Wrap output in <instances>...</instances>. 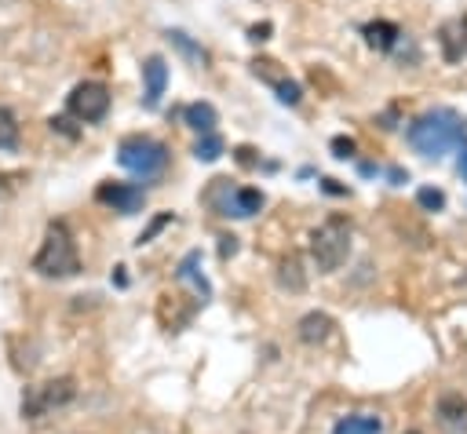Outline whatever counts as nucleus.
Returning a JSON list of instances; mask_svg holds the SVG:
<instances>
[{
    "instance_id": "nucleus-3",
    "label": "nucleus",
    "mask_w": 467,
    "mask_h": 434,
    "mask_svg": "<svg viewBox=\"0 0 467 434\" xmlns=\"http://www.w3.org/2000/svg\"><path fill=\"white\" fill-rule=\"evenodd\" d=\"M354 244V226L347 215H328L321 226L310 230V259L317 266V274H336Z\"/></svg>"
},
{
    "instance_id": "nucleus-27",
    "label": "nucleus",
    "mask_w": 467,
    "mask_h": 434,
    "mask_svg": "<svg viewBox=\"0 0 467 434\" xmlns=\"http://www.w3.org/2000/svg\"><path fill=\"white\" fill-rule=\"evenodd\" d=\"M270 29H274L270 22H255V26H248V40H252V44H263V40L270 36Z\"/></svg>"
},
{
    "instance_id": "nucleus-26",
    "label": "nucleus",
    "mask_w": 467,
    "mask_h": 434,
    "mask_svg": "<svg viewBox=\"0 0 467 434\" xmlns=\"http://www.w3.org/2000/svg\"><path fill=\"white\" fill-rule=\"evenodd\" d=\"M47 128H51V131H58V135H66V139H77V135H80V131L73 128V117H51V120H47Z\"/></svg>"
},
{
    "instance_id": "nucleus-29",
    "label": "nucleus",
    "mask_w": 467,
    "mask_h": 434,
    "mask_svg": "<svg viewBox=\"0 0 467 434\" xmlns=\"http://www.w3.org/2000/svg\"><path fill=\"white\" fill-rule=\"evenodd\" d=\"M219 255H223V259L237 255V237H234V233H223V237H219Z\"/></svg>"
},
{
    "instance_id": "nucleus-21",
    "label": "nucleus",
    "mask_w": 467,
    "mask_h": 434,
    "mask_svg": "<svg viewBox=\"0 0 467 434\" xmlns=\"http://www.w3.org/2000/svg\"><path fill=\"white\" fill-rule=\"evenodd\" d=\"M274 95H277L281 106H299L303 102V84L296 77H285V80L274 84Z\"/></svg>"
},
{
    "instance_id": "nucleus-1",
    "label": "nucleus",
    "mask_w": 467,
    "mask_h": 434,
    "mask_svg": "<svg viewBox=\"0 0 467 434\" xmlns=\"http://www.w3.org/2000/svg\"><path fill=\"white\" fill-rule=\"evenodd\" d=\"M405 142L412 146V153L420 157H445L449 150H460L467 146V120L449 109V106H434V109H423L420 117L409 120L405 128Z\"/></svg>"
},
{
    "instance_id": "nucleus-25",
    "label": "nucleus",
    "mask_w": 467,
    "mask_h": 434,
    "mask_svg": "<svg viewBox=\"0 0 467 434\" xmlns=\"http://www.w3.org/2000/svg\"><path fill=\"white\" fill-rule=\"evenodd\" d=\"M168 222H175V215H171V212H161V215H157V219H153V222H150V226H146L139 237H135V244H139V248H142V244H150V241H153V237H157V233H161Z\"/></svg>"
},
{
    "instance_id": "nucleus-10",
    "label": "nucleus",
    "mask_w": 467,
    "mask_h": 434,
    "mask_svg": "<svg viewBox=\"0 0 467 434\" xmlns=\"http://www.w3.org/2000/svg\"><path fill=\"white\" fill-rule=\"evenodd\" d=\"M164 88H168V62H164V55H146L142 58V106L157 109Z\"/></svg>"
},
{
    "instance_id": "nucleus-12",
    "label": "nucleus",
    "mask_w": 467,
    "mask_h": 434,
    "mask_svg": "<svg viewBox=\"0 0 467 434\" xmlns=\"http://www.w3.org/2000/svg\"><path fill=\"white\" fill-rule=\"evenodd\" d=\"M438 423L452 434H467V398L456 390H445L438 398Z\"/></svg>"
},
{
    "instance_id": "nucleus-23",
    "label": "nucleus",
    "mask_w": 467,
    "mask_h": 434,
    "mask_svg": "<svg viewBox=\"0 0 467 434\" xmlns=\"http://www.w3.org/2000/svg\"><path fill=\"white\" fill-rule=\"evenodd\" d=\"M416 204H420L423 212H441V208H445V193H441L438 186H420V190H416Z\"/></svg>"
},
{
    "instance_id": "nucleus-22",
    "label": "nucleus",
    "mask_w": 467,
    "mask_h": 434,
    "mask_svg": "<svg viewBox=\"0 0 467 434\" xmlns=\"http://www.w3.org/2000/svg\"><path fill=\"white\" fill-rule=\"evenodd\" d=\"M252 73H255L259 80H266L270 88L288 77V69H281V62H274V58H255V62H252Z\"/></svg>"
},
{
    "instance_id": "nucleus-7",
    "label": "nucleus",
    "mask_w": 467,
    "mask_h": 434,
    "mask_svg": "<svg viewBox=\"0 0 467 434\" xmlns=\"http://www.w3.org/2000/svg\"><path fill=\"white\" fill-rule=\"evenodd\" d=\"M109 84L102 80H80L69 95H66V117L80 120V124H102L106 113H109Z\"/></svg>"
},
{
    "instance_id": "nucleus-11",
    "label": "nucleus",
    "mask_w": 467,
    "mask_h": 434,
    "mask_svg": "<svg viewBox=\"0 0 467 434\" xmlns=\"http://www.w3.org/2000/svg\"><path fill=\"white\" fill-rule=\"evenodd\" d=\"M361 36H365V44H368L372 51H379V55H394V47L401 44L405 29H401L398 22H390V18H372V22L361 26Z\"/></svg>"
},
{
    "instance_id": "nucleus-30",
    "label": "nucleus",
    "mask_w": 467,
    "mask_h": 434,
    "mask_svg": "<svg viewBox=\"0 0 467 434\" xmlns=\"http://www.w3.org/2000/svg\"><path fill=\"white\" fill-rule=\"evenodd\" d=\"M321 190H325V193H332V197H347V193H350V190H347V186H339L336 179H321Z\"/></svg>"
},
{
    "instance_id": "nucleus-14",
    "label": "nucleus",
    "mask_w": 467,
    "mask_h": 434,
    "mask_svg": "<svg viewBox=\"0 0 467 434\" xmlns=\"http://www.w3.org/2000/svg\"><path fill=\"white\" fill-rule=\"evenodd\" d=\"M332 328H336V321H332L325 310H310V314H303V317H299L296 336H299L306 346H321V343L332 336Z\"/></svg>"
},
{
    "instance_id": "nucleus-9",
    "label": "nucleus",
    "mask_w": 467,
    "mask_h": 434,
    "mask_svg": "<svg viewBox=\"0 0 467 434\" xmlns=\"http://www.w3.org/2000/svg\"><path fill=\"white\" fill-rule=\"evenodd\" d=\"M438 47H441L445 62H452V66L467 62V15H456L438 26Z\"/></svg>"
},
{
    "instance_id": "nucleus-19",
    "label": "nucleus",
    "mask_w": 467,
    "mask_h": 434,
    "mask_svg": "<svg viewBox=\"0 0 467 434\" xmlns=\"http://www.w3.org/2000/svg\"><path fill=\"white\" fill-rule=\"evenodd\" d=\"M22 142V124L11 106H0V153H15Z\"/></svg>"
},
{
    "instance_id": "nucleus-5",
    "label": "nucleus",
    "mask_w": 467,
    "mask_h": 434,
    "mask_svg": "<svg viewBox=\"0 0 467 434\" xmlns=\"http://www.w3.org/2000/svg\"><path fill=\"white\" fill-rule=\"evenodd\" d=\"M73 398H77V379L73 376H55V379L26 387L22 401H18V412H22V419H44V416L66 408Z\"/></svg>"
},
{
    "instance_id": "nucleus-20",
    "label": "nucleus",
    "mask_w": 467,
    "mask_h": 434,
    "mask_svg": "<svg viewBox=\"0 0 467 434\" xmlns=\"http://www.w3.org/2000/svg\"><path fill=\"white\" fill-rule=\"evenodd\" d=\"M223 150H226V142L212 131V135H201V139H197L193 157H197V160H204V164H212V160H219V157H223Z\"/></svg>"
},
{
    "instance_id": "nucleus-24",
    "label": "nucleus",
    "mask_w": 467,
    "mask_h": 434,
    "mask_svg": "<svg viewBox=\"0 0 467 434\" xmlns=\"http://www.w3.org/2000/svg\"><path fill=\"white\" fill-rule=\"evenodd\" d=\"M328 150H332L336 160H354V157H358V142H354L350 135H332Z\"/></svg>"
},
{
    "instance_id": "nucleus-33",
    "label": "nucleus",
    "mask_w": 467,
    "mask_h": 434,
    "mask_svg": "<svg viewBox=\"0 0 467 434\" xmlns=\"http://www.w3.org/2000/svg\"><path fill=\"white\" fill-rule=\"evenodd\" d=\"M460 175H463V182H467V146H460Z\"/></svg>"
},
{
    "instance_id": "nucleus-16",
    "label": "nucleus",
    "mask_w": 467,
    "mask_h": 434,
    "mask_svg": "<svg viewBox=\"0 0 467 434\" xmlns=\"http://www.w3.org/2000/svg\"><path fill=\"white\" fill-rule=\"evenodd\" d=\"M164 36H168V44H171V47H175V51H179V55H182L190 66L208 69V62H212V58H208V51H204V47H201V44H197L190 33H182V29H168Z\"/></svg>"
},
{
    "instance_id": "nucleus-32",
    "label": "nucleus",
    "mask_w": 467,
    "mask_h": 434,
    "mask_svg": "<svg viewBox=\"0 0 467 434\" xmlns=\"http://www.w3.org/2000/svg\"><path fill=\"white\" fill-rule=\"evenodd\" d=\"M394 120H398V106H390V109H387V113H383V117H379V124H383V128H387V131H390V128H398V124H394Z\"/></svg>"
},
{
    "instance_id": "nucleus-2",
    "label": "nucleus",
    "mask_w": 467,
    "mask_h": 434,
    "mask_svg": "<svg viewBox=\"0 0 467 434\" xmlns=\"http://www.w3.org/2000/svg\"><path fill=\"white\" fill-rule=\"evenodd\" d=\"M29 270L47 281H66V277L80 274V252H77V241H73V230L66 226V219H51L44 226V241L33 252Z\"/></svg>"
},
{
    "instance_id": "nucleus-15",
    "label": "nucleus",
    "mask_w": 467,
    "mask_h": 434,
    "mask_svg": "<svg viewBox=\"0 0 467 434\" xmlns=\"http://www.w3.org/2000/svg\"><path fill=\"white\" fill-rule=\"evenodd\" d=\"M182 124H186V128H193L197 135H212V131H215V124H219V109H215L212 102L197 98V102H190V106L182 109Z\"/></svg>"
},
{
    "instance_id": "nucleus-4",
    "label": "nucleus",
    "mask_w": 467,
    "mask_h": 434,
    "mask_svg": "<svg viewBox=\"0 0 467 434\" xmlns=\"http://www.w3.org/2000/svg\"><path fill=\"white\" fill-rule=\"evenodd\" d=\"M168 146L161 142V139H153V135H124L120 142H117V164L124 168V171H131L135 179H142V182H153V179H161L164 171H168Z\"/></svg>"
},
{
    "instance_id": "nucleus-8",
    "label": "nucleus",
    "mask_w": 467,
    "mask_h": 434,
    "mask_svg": "<svg viewBox=\"0 0 467 434\" xmlns=\"http://www.w3.org/2000/svg\"><path fill=\"white\" fill-rule=\"evenodd\" d=\"M95 201L117 215H139L146 208V190L139 182H99Z\"/></svg>"
},
{
    "instance_id": "nucleus-17",
    "label": "nucleus",
    "mask_w": 467,
    "mask_h": 434,
    "mask_svg": "<svg viewBox=\"0 0 467 434\" xmlns=\"http://www.w3.org/2000/svg\"><path fill=\"white\" fill-rule=\"evenodd\" d=\"M277 284L288 288V292H303L306 288V274H303V259L296 252H288L281 263H277Z\"/></svg>"
},
{
    "instance_id": "nucleus-31",
    "label": "nucleus",
    "mask_w": 467,
    "mask_h": 434,
    "mask_svg": "<svg viewBox=\"0 0 467 434\" xmlns=\"http://www.w3.org/2000/svg\"><path fill=\"white\" fill-rule=\"evenodd\" d=\"M387 179H390L394 186H401V182H409V171H405V168H398V164H390V168H387Z\"/></svg>"
},
{
    "instance_id": "nucleus-28",
    "label": "nucleus",
    "mask_w": 467,
    "mask_h": 434,
    "mask_svg": "<svg viewBox=\"0 0 467 434\" xmlns=\"http://www.w3.org/2000/svg\"><path fill=\"white\" fill-rule=\"evenodd\" d=\"M234 153H237V164H244V168H255V164H259V157H255L252 146H237Z\"/></svg>"
},
{
    "instance_id": "nucleus-13",
    "label": "nucleus",
    "mask_w": 467,
    "mask_h": 434,
    "mask_svg": "<svg viewBox=\"0 0 467 434\" xmlns=\"http://www.w3.org/2000/svg\"><path fill=\"white\" fill-rule=\"evenodd\" d=\"M175 281H179V284H190V288L201 295V303L212 299V284H208V277L201 274V252H197V248L182 255V263L175 266Z\"/></svg>"
},
{
    "instance_id": "nucleus-34",
    "label": "nucleus",
    "mask_w": 467,
    "mask_h": 434,
    "mask_svg": "<svg viewBox=\"0 0 467 434\" xmlns=\"http://www.w3.org/2000/svg\"><path fill=\"white\" fill-rule=\"evenodd\" d=\"M412 434H416V430H412Z\"/></svg>"
},
{
    "instance_id": "nucleus-18",
    "label": "nucleus",
    "mask_w": 467,
    "mask_h": 434,
    "mask_svg": "<svg viewBox=\"0 0 467 434\" xmlns=\"http://www.w3.org/2000/svg\"><path fill=\"white\" fill-rule=\"evenodd\" d=\"M379 430H383V419L376 412H354L332 427V434H379Z\"/></svg>"
},
{
    "instance_id": "nucleus-6",
    "label": "nucleus",
    "mask_w": 467,
    "mask_h": 434,
    "mask_svg": "<svg viewBox=\"0 0 467 434\" xmlns=\"http://www.w3.org/2000/svg\"><path fill=\"white\" fill-rule=\"evenodd\" d=\"M208 204L215 208V215H226V219H252V215L263 212L266 197H263V190H255V186H230V179H212Z\"/></svg>"
}]
</instances>
